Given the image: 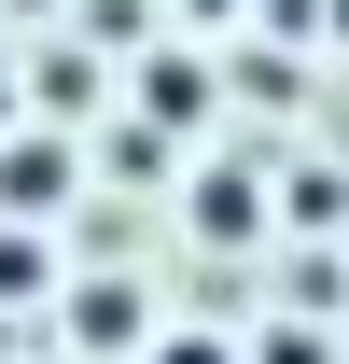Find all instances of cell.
Segmentation results:
<instances>
[{
    "mask_svg": "<svg viewBox=\"0 0 349 364\" xmlns=\"http://www.w3.org/2000/svg\"><path fill=\"white\" fill-rule=\"evenodd\" d=\"M70 196V154L56 140H0V210H56Z\"/></svg>",
    "mask_w": 349,
    "mask_h": 364,
    "instance_id": "obj_1",
    "label": "cell"
},
{
    "mask_svg": "<svg viewBox=\"0 0 349 364\" xmlns=\"http://www.w3.org/2000/svg\"><path fill=\"white\" fill-rule=\"evenodd\" d=\"M43 280V252H28V225H0V294H28Z\"/></svg>",
    "mask_w": 349,
    "mask_h": 364,
    "instance_id": "obj_5",
    "label": "cell"
},
{
    "mask_svg": "<svg viewBox=\"0 0 349 364\" xmlns=\"http://www.w3.org/2000/svg\"><path fill=\"white\" fill-rule=\"evenodd\" d=\"M182 14H238V0H182Z\"/></svg>",
    "mask_w": 349,
    "mask_h": 364,
    "instance_id": "obj_8",
    "label": "cell"
},
{
    "mask_svg": "<svg viewBox=\"0 0 349 364\" xmlns=\"http://www.w3.org/2000/svg\"><path fill=\"white\" fill-rule=\"evenodd\" d=\"M140 98H154V112H168V127H196V112H210V85H196V70H182V56H154V85H140Z\"/></svg>",
    "mask_w": 349,
    "mask_h": 364,
    "instance_id": "obj_4",
    "label": "cell"
},
{
    "mask_svg": "<svg viewBox=\"0 0 349 364\" xmlns=\"http://www.w3.org/2000/svg\"><path fill=\"white\" fill-rule=\"evenodd\" d=\"M70 336H84V350H140V294L126 280H84V294H70Z\"/></svg>",
    "mask_w": 349,
    "mask_h": 364,
    "instance_id": "obj_2",
    "label": "cell"
},
{
    "mask_svg": "<svg viewBox=\"0 0 349 364\" xmlns=\"http://www.w3.org/2000/svg\"><path fill=\"white\" fill-rule=\"evenodd\" d=\"M140 364H238V350H223V336H154Z\"/></svg>",
    "mask_w": 349,
    "mask_h": 364,
    "instance_id": "obj_6",
    "label": "cell"
},
{
    "mask_svg": "<svg viewBox=\"0 0 349 364\" xmlns=\"http://www.w3.org/2000/svg\"><path fill=\"white\" fill-rule=\"evenodd\" d=\"M265 210H252V182H196V238H252Z\"/></svg>",
    "mask_w": 349,
    "mask_h": 364,
    "instance_id": "obj_3",
    "label": "cell"
},
{
    "mask_svg": "<svg viewBox=\"0 0 349 364\" xmlns=\"http://www.w3.org/2000/svg\"><path fill=\"white\" fill-rule=\"evenodd\" d=\"M0 140H14V56H0Z\"/></svg>",
    "mask_w": 349,
    "mask_h": 364,
    "instance_id": "obj_7",
    "label": "cell"
}]
</instances>
